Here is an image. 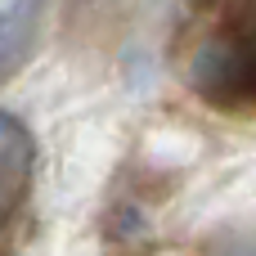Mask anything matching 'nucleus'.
Returning a JSON list of instances; mask_svg holds the SVG:
<instances>
[{
	"label": "nucleus",
	"mask_w": 256,
	"mask_h": 256,
	"mask_svg": "<svg viewBox=\"0 0 256 256\" xmlns=\"http://www.w3.org/2000/svg\"><path fill=\"white\" fill-rule=\"evenodd\" d=\"M189 86L202 99H212V104H238V99L256 94V76H252V63H248L243 45L225 40V36H216V40H207V45L194 50V58H189Z\"/></svg>",
	"instance_id": "1"
},
{
	"label": "nucleus",
	"mask_w": 256,
	"mask_h": 256,
	"mask_svg": "<svg viewBox=\"0 0 256 256\" xmlns=\"http://www.w3.org/2000/svg\"><path fill=\"white\" fill-rule=\"evenodd\" d=\"M45 36V0H9L0 9V86L18 76Z\"/></svg>",
	"instance_id": "2"
},
{
	"label": "nucleus",
	"mask_w": 256,
	"mask_h": 256,
	"mask_svg": "<svg viewBox=\"0 0 256 256\" xmlns=\"http://www.w3.org/2000/svg\"><path fill=\"white\" fill-rule=\"evenodd\" d=\"M36 148H32V130L0 108V194L9 202H18L27 194V176H32Z\"/></svg>",
	"instance_id": "3"
},
{
	"label": "nucleus",
	"mask_w": 256,
	"mask_h": 256,
	"mask_svg": "<svg viewBox=\"0 0 256 256\" xmlns=\"http://www.w3.org/2000/svg\"><path fill=\"white\" fill-rule=\"evenodd\" d=\"M238 45H243V54H248V63H252V76H256V18H252V27H248V36H243Z\"/></svg>",
	"instance_id": "4"
},
{
	"label": "nucleus",
	"mask_w": 256,
	"mask_h": 256,
	"mask_svg": "<svg viewBox=\"0 0 256 256\" xmlns=\"http://www.w3.org/2000/svg\"><path fill=\"white\" fill-rule=\"evenodd\" d=\"M9 212H14V202H9V198H4V194H0V225H4V220H9Z\"/></svg>",
	"instance_id": "5"
}]
</instances>
